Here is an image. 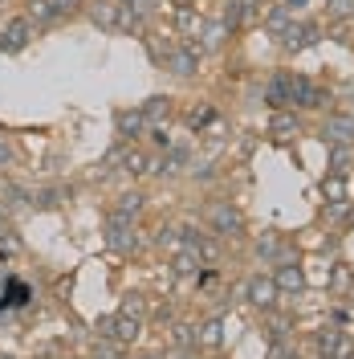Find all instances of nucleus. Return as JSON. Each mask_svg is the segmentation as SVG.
<instances>
[{"label":"nucleus","instance_id":"nucleus-1","mask_svg":"<svg viewBox=\"0 0 354 359\" xmlns=\"http://www.w3.org/2000/svg\"><path fill=\"white\" fill-rule=\"evenodd\" d=\"M208 224H212V233L216 237H244V217H241V208L232 201H212L208 204Z\"/></svg>","mask_w":354,"mask_h":359},{"label":"nucleus","instance_id":"nucleus-2","mask_svg":"<svg viewBox=\"0 0 354 359\" xmlns=\"http://www.w3.org/2000/svg\"><path fill=\"white\" fill-rule=\"evenodd\" d=\"M98 335L118 343V347H131V343H139V335H143V318H131V314H106V318H98Z\"/></svg>","mask_w":354,"mask_h":359},{"label":"nucleus","instance_id":"nucleus-3","mask_svg":"<svg viewBox=\"0 0 354 359\" xmlns=\"http://www.w3.org/2000/svg\"><path fill=\"white\" fill-rule=\"evenodd\" d=\"M139 233H134V221H122V217H114L106 221V249L111 253H118V257H131V253H139Z\"/></svg>","mask_w":354,"mask_h":359},{"label":"nucleus","instance_id":"nucleus-4","mask_svg":"<svg viewBox=\"0 0 354 359\" xmlns=\"http://www.w3.org/2000/svg\"><path fill=\"white\" fill-rule=\"evenodd\" d=\"M313 351L322 359H346L354 351V343L346 331H338V327H322L318 335H313Z\"/></svg>","mask_w":354,"mask_h":359},{"label":"nucleus","instance_id":"nucleus-5","mask_svg":"<svg viewBox=\"0 0 354 359\" xmlns=\"http://www.w3.org/2000/svg\"><path fill=\"white\" fill-rule=\"evenodd\" d=\"M196 66H199V45L196 41H176L171 53H167V62H163V69H171L176 78H192Z\"/></svg>","mask_w":354,"mask_h":359},{"label":"nucleus","instance_id":"nucleus-6","mask_svg":"<svg viewBox=\"0 0 354 359\" xmlns=\"http://www.w3.org/2000/svg\"><path fill=\"white\" fill-rule=\"evenodd\" d=\"M86 13L98 29H122V13L127 0H86Z\"/></svg>","mask_w":354,"mask_h":359},{"label":"nucleus","instance_id":"nucleus-7","mask_svg":"<svg viewBox=\"0 0 354 359\" xmlns=\"http://www.w3.org/2000/svg\"><path fill=\"white\" fill-rule=\"evenodd\" d=\"M330 102V94L322 86H313L306 74H293V98H289V107H306V111H313V107H326Z\"/></svg>","mask_w":354,"mask_h":359},{"label":"nucleus","instance_id":"nucleus-8","mask_svg":"<svg viewBox=\"0 0 354 359\" xmlns=\"http://www.w3.org/2000/svg\"><path fill=\"white\" fill-rule=\"evenodd\" d=\"M244 298H248L257 311H273V302H277V282L265 278V273H253V278L244 282Z\"/></svg>","mask_w":354,"mask_h":359},{"label":"nucleus","instance_id":"nucleus-9","mask_svg":"<svg viewBox=\"0 0 354 359\" xmlns=\"http://www.w3.org/2000/svg\"><path fill=\"white\" fill-rule=\"evenodd\" d=\"M111 159H118V163H122V172H131V176H151V172H155V159L147 156V151H139V147H131V143L114 147Z\"/></svg>","mask_w":354,"mask_h":359},{"label":"nucleus","instance_id":"nucleus-10","mask_svg":"<svg viewBox=\"0 0 354 359\" xmlns=\"http://www.w3.org/2000/svg\"><path fill=\"white\" fill-rule=\"evenodd\" d=\"M273 282H277V294H302V290H306V273H302V266H297V257L277 262Z\"/></svg>","mask_w":354,"mask_h":359},{"label":"nucleus","instance_id":"nucleus-11","mask_svg":"<svg viewBox=\"0 0 354 359\" xmlns=\"http://www.w3.org/2000/svg\"><path fill=\"white\" fill-rule=\"evenodd\" d=\"M29 37H33L29 17H13V21L0 29V49H4V53H21L24 45H29Z\"/></svg>","mask_w":354,"mask_h":359},{"label":"nucleus","instance_id":"nucleus-12","mask_svg":"<svg viewBox=\"0 0 354 359\" xmlns=\"http://www.w3.org/2000/svg\"><path fill=\"white\" fill-rule=\"evenodd\" d=\"M289 98H293V74H289V69H277V74L265 82V102L273 107V111H285Z\"/></svg>","mask_w":354,"mask_h":359},{"label":"nucleus","instance_id":"nucleus-13","mask_svg":"<svg viewBox=\"0 0 354 359\" xmlns=\"http://www.w3.org/2000/svg\"><path fill=\"white\" fill-rule=\"evenodd\" d=\"M322 41V29L313 21L306 25H289L285 29V37H281V45H285V53H302V49H310V45Z\"/></svg>","mask_w":354,"mask_h":359},{"label":"nucleus","instance_id":"nucleus-14","mask_svg":"<svg viewBox=\"0 0 354 359\" xmlns=\"http://www.w3.org/2000/svg\"><path fill=\"white\" fill-rule=\"evenodd\" d=\"M24 17H29V25H37V29H53L66 13L53 0H24Z\"/></svg>","mask_w":354,"mask_h":359},{"label":"nucleus","instance_id":"nucleus-15","mask_svg":"<svg viewBox=\"0 0 354 359\" xmlns=\"http://www.w3.org/2000/svg\"><path fill=\"white\" fill-rule=\"evenodd\" d=\"M114 131L122 143H134L147 135V118H143V111H114Z\"/></svg>","mask_w":354,"mask_h":359},{"label":"nucleus","instance_id":"nucleus-16","mask_svg":"<svg viewBox=\"0 0 354 359\" xmlns=\"http://www.w3.org/2000/svg\"><path fill=\"white\" fill-rule=\"evenodd\" d=\"M322 139L326 143H354V114H326Z\"/></svg>","mask_w":354,"mask_h":359},{"label":"nucleus","instance_id":"nucleus-17","mask_svg":"<svg viewBox=\"0 0 354 359\" xmlns=\"http://www.w3.org/2000/svg\"><path fill=\"white\" fill-rule=\"evenodd\" d=\"M0 306H8V311L33 306V286L21 282V278H8V282H4V294H0Z\"/></svg>","mask_w":354,"mask_h":359},{"label":"nucleus","instance_id":"nucleus-18","mask_svg":"<svg viewBox=\"0 0 354 359\" xmlns=\"http://www.w3.org/2000/svg\"><path fill=\"white\" fill-rule=\"evenodd\" d=\"M187 159H192V151H187L183 143H171V147L163 151V159H155V176H179V172L187 168Z\"/></svg>","mask_w":354,"mask_h":359},{"label":"nucleus","instance_id":"nucleus-19","mask_svg":"<svg viewBox=\"0 0 354 359\" xmlns=\"http://www.w3.org/2000/svg\"><path fill=\"white\" fill-rule=\"evenodd\" d=\"M257 13H261V0H232L224 21H228V29H241V25L257 21Z\"/></svg>","mask_w":354,"mask_h":359},{"label":"nucleus","instance_id":"nucleus-20","mask_svg":"<svg viewBox=\"0 0 354 359\" xmlns=\"http://www.w3.org/2000/svg\"><path fill=\"white\" fill-rule=\"evenodd\" d=\"M302 131V118H297V114L289 111H273V118H269V135H273V139H293V135Z\"/></svg>","mask_w":354,"mask_h":359},{"label":"nucleus","instance_id":"nucleus-21","mask_svg":"<svg viewBox=\"0 0 354 359\" xmlns=\"http://www.w3.org/2000/svg\"><path fill=\"white\" fill-rule=\"evenodd\" d=\"M199 266H204V262H199V253L192 245H179L176 257H171V273H176V278H196Z\"/></svg>","mask_w":354,"mask_h":359},{"label":"nucleus","instance_id":"nucleus-22","mask_svg":"<svg viewBox=\"0 0 354 359\" xmlns=\"http://www.w3.org/2000/svg\"><path fill=\"white\" fill-rule=\"evenodd\" d=\"M143 208H147V196H143L139 188H131V192H122V196L114 201V217H122V221H139Z\"/></svg>","mask_w":354,"mask_h":359},{"label":"nucleus","instance_id":"nucleus-23","mask_svg":"<svg viewBox=\"0 0 354 359\" xmlns=\"http://www.w3.org/2000/svg\"><path fill=\"white\" fill-rule=\"evenodd\" d=\"M176 29L183 41H192V37H199V29H204V17H199L192 4H179L176 8Z\"/></svg>","mask_w":354,"mask_h":359},{"label":"nucleus","instance_id":"nucleus-24","mask_svg":"<svg viewBox=\"0 0 354 359\" xmlns=\"http://www.w3.org/2000/svg\"><path fill=\"white\" fill-rule=\"evenodd\" d=\"M143 118H147V127H163L167 118H171V98L167 94H155V98H147V107H139Z\"/></svg>","mask_w":354,"mask_h":359},{"label":"nucleus","instance_id":"nucleus-25","mask_svg":"<svg viewBox=\"0 0 354 359\" xmlns=\"http://www.w3.org/2000/svg\"><path fill=\"white\" fill-rule=\"evenodd\" d=\"M232 29H228V21H204V29H199V49H220L224 45V37H228Z\"/></svg>","mask_w":354,"mask_h":359},{"label":"nucleus","instance_id":"nucleus-26","mask_svg":"<svg viewBox=\"0 0 354 359\" xmlns=\"http://www.w3.org/2000/svg\"><path fill=\"white\" fill-rule=\"evenodd\" d=\"M322 196L326 201H351V184H346V172H330L322 180Z\"/></svg>","mask_w":354,"mask_h":359},{"label":"nucleus","instance_id":"nucleus-27","mask_svg":"<svg viewBox=\"0 0 354 359\" xmlns=\"http://www.w3.org/2000/svg\"><path fill=\"white\" fill-rule=\"evenodd\" d=\"M293 25V8H285V4H277V8H269V17H265V29L281 41L285 37V29Z\"/></svg>","mask_w":354,"mask_h":359},{"label":"nucleus","instance_id":"nucleus-28","mask_svg":"<svg viewBox=\"0 0 354 359\" xmlns=\"http://www.w3.org/2000/svg\"><path fill=\"white\" fill-rule=\"evenodd\" d=\"M257 257H265V262H285L289 253L281 249V233H265V237L257 241Z\"/></svg>","mask_w":354,"mask_h":359},{"label":"nucleus","instance_id":"nucleus-29","mask_svg":"<svg viewBox=\"0 0 354 359\" xmlns=\"http://www.w3.org/2000/svg\"><path fill=\"white\" fill-rule=\"evenodd\" d=\"M29 201H33V208H62L66 204V188H57V184L53 188H37Z\"/></svg>","mask_w":354,"mask_h":359},{"label":"nucleus","instance_id":"nucleus-30","mask_svg":"<svg viewBox=\"0 0 354 359\" xmlns=\"http://www.w3.org/2000/svg\"><path fill=\"white\" fill-rule=\"evenodd\" d=\"M171 343L176 347H199V327L196 323H176L171 327Z\"/></svg>","mask_w":354,"mask_h":359},{"label":"nucleus","instance_id":"nucleus-31","mask_svg":"<svg viewBox=\"0 0 354 359\" xmlns=\"http://www.w3.org/2000/svg\"><path fill=\"white\" fill-rule=\"evenodd\" d=\"M220 339H224L220 318H208V323L199 327V347H220Z\"/></svg>","mask_w":354,"mask_h":359},{"label":"nucleus","instance_id":"nucleus-32","mask_svg":"<svg viewBox=\"0 0 354 359\" xmlns=\"http://www.w3.org/2000/svg\"><path fill=\"white\" fill-rule=\"evenodd\" d=\"M351 168V143H330V172H346Z\"/></svg>","mask_w":354,"mask_h":359},{"label":"nucleus","instance_id":"nucleus-33","mask_svg":"<svg viewBox=\"0 0 354 359\" xmlns=\"http://www.w3.org/2000/svg\"><path fill=\"white\" fill-rule=\"evenodd\" d=\"M118 314L143 318V314H147V302H143V294H127V298H122V306H118Z\"/></svg>","mask_w":354,"mask_h":359},{"label":"nucleus","instance_id":"nucleus-34","mask_svg":"<svg viewBox=\"0 0 354 359\" xmlns=\"http://www.w3.org/2000/svg\"><path fill=\"white\" fill-rule=\"evenodd\" d=\"M155 245L159 249H179V229H176V224H163V229H159V233H155Z\"/></svg>","mask_w":354,"mask_h":359},{"label":"nucleus","instance_id":"nucleus-35","mask_svg":"<svg viewBox=\"0 0 354 359\" xmlns=\"http://www.w3.org/2000/svg\"><path fill=\"white\" fill-rule=\"evenodd\" d=\"M212 118H216V111H212V107H192V114H187V123H192V127H208V123H212Z\"/></svg>","mask_w":354,"mask_h":359},{"label":"nucleus","instance_id":"nucleus-36","mask_svg":"<svg viewBox=\"0 0 354 359\" xmlns=\"http://www.w3.org/2000/svg\"><path fill=\"white\" fill-rule=\"evenodd\" d=\"M330 17H354V0H326Z\"/></svg>","mask_w":354,"mask_h":359},{"label":"nucleus","instance_id":"nucleus-37","mask_svg":"<svg viewBox=\"0 0 354 359\" xmlns=\"http://www.w3.org/2000/svg\"><path fill=\"white\" fill-rule=\"evenodd\" d=\"M351 278H354V273H351L346 266H334V273H330V286H334V290H346V286H351Z\"/></svg>","mask_w":354,"mask_h":359},{"label":"nucleus","instance_id":"nucleus-38","mask_svg":"<svg viewBox=\"0 0 354 359\" xmlns=\"http://www.w3.org/2000/svg\"><path fill=\"white\" fill-rule=\"evenodd\" d=\"M13 163H17V147L0 135V168H13Z\"/></svg>","mask_w":354,"mask_h":359},{"label":"nucleus","instance_id":"nucleus-39","mask_svg":"<svg viewBox=\"0 0 354 359\" xmlns=\"http://www.w3.org/2000/svg\"><path fill=\"white\" fill-rule=\"evenodd\" d=\"M53 4H57V8H62V13H78V8H82V4H86V0H53Z\"/></svg>","mask_w":354,"mask_h":359},{"label":"nucleus","instance_id":"nucleus-40","mask_svg":"<svg viewBox=\"0 0 354 359\" xmlns=\"http://www.w3.org/2000/svg\"><path fill=\"white\" fill-rule=\"evenodd\" d=\"M273 359H297V355H293V351H289L285 343H277V347H273Z\"/></svg>","mask_w":354,"mask_h":359},{"label":"nucleus","instance_id":"nucleus-41","mask_svg":"<svg viewBox=\"0 0 354 359\" xmlns=\"http://www.w3.org/2000/svg\"><path fill=\"white\" fill-rule=\"evenodd\" d=\"M285 8H306V0H285Z\"/></svg>","mask_w":354,"mask_h":359},{"label":"nucleus","instance_id":"nucleus-42","mask_svg":"<svg viewBox=\"0 0 354 359\" xmlns=\"http://www.w3.org/2000/svg\"><path fill=\"white\" fill-rule=\"evenodd\" d=\"M4 224H8V212H4V208H0V233H4Z\"/></svg>","mask_w":354,"mask_h":359},{"label":"nucleus","instance_id":"nucleus-43","mask_svg":"<svg viewBox=\"0 0 354 359\" xmlns=\"http://www.w3.org/2000/svg\"><path fill=\"white\" fill-rule=\"evenodd\" d=\"M139 359H163V355H139Z\"/></svg>","mask_w":354,"mask_h":359},{"label":"nucleus","instance_id":"nucleus-44","mask_svg":"<svg viewBox=\"0 0 354 359\" xmlns=\"http://www.w3.org/2000/svg\"><path fill=\"white\" fill-rule=\"evenodd\" d=\"M179 4H187V0H176V8H179Z\"/></svg>","mask_w":354,"mask_h":359},{"label":"nucleus","instance_id":"nucleus-45","mask_svg":"<svg viewBox=\"0 0 354 359\" xmlns=\"http://www.w3.org/2000/svg\"><path fill=\"white\" fill-rule=\"evenodd\" d=\"M0 359H8V355H0Z\"/></svg>","mask_w":354,"mask_h":359}]
</instances>
